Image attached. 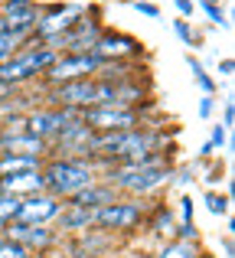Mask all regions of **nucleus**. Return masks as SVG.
<instances>
[{"label":"nucleus","mask_w":235,"mask_h":258,"mask_svg":"<svg viewBox=\"0 0 235 258\" xmlns=\"http://www.w3.org/2000/svg\"><path fill=\"white\" fill-rule=\"evenodd\" d=\"M95 180H98L95 167H92L89 160H82V157H59L43 170L46 193L59 196V200H72L75 193H82V189L92 186Z\"/></svg>","instance_id":"nucleus-1"},{"label":"nucleus","mask_w":235,"mask_h":258,"mask_svg":"<svg viewBox=\"0 0 235 258\" xmlns=\"http://www.w3.org/2000/svg\"><path fill=\"white\" fill-rule=\"evenodd\" d=\"M170 180V167H164L153 154H147V157H140L137 164H121V167H111L108 170V180L115 189H124V193H150V189H157L160 183Z\"/></svg>","instance_id":"nucleus-2"},{"label":"nucleus","mask_w":235,"mask_h":258,"mask_svg":"<svg viewBox=\"0 0 235 258\" xmlns=\"http://www.w3.org/2000/svg\"><path fill=\"white\" fill-rule=\"evenodd\" d=\"M56 56L59 52H52L49 46H43V43L30 46V49H23V52H13L10 59L0 62V82L13 88V85L26 82V79H33V76H43Z\"/></svg>","instance_id":"nucleus-3"},{"label":"nucleus","mask_w":235,"mask_h":258,"mask_svg":"<svg viewBox=\"0 0 235 258\" xmlns=\"http://www.w3.org/2000/svg\"><path fill=\"white\" fill-rule=\"evenodd\" d=\"M82 124L92 127L95 134L134 131L140 124V114H137V108H124V105H95L82 111Z\"/></svg>","instance_id":"nucleus-4"},{"label":"nucleus","mask_w":235,"mask_h":258,"mask_svg":"<svg viewBox=\"0 0 235 258\" xmlns=\"http://www.w3.org/2000/svg\"><path fill=\"white\" fill-rule=\"evenodd\" d=\"M92 222H95L98 232H134V229H140V222H144V213H140L137 203H108V206L95 209L92 213Z\"/></svg>","instance_id":"nucleus-5"},{"label":"nucleus","mask_w":235,"mask_h":258,"mask_svg":"<svg viewBox=\"0 0 235 258\" xmlns=\"http://www.w3.org/2000/svg\"><path fill=\"white\" fill-rule=\"evenodd\" d=\"M98 69H102V62L92 52H62L49 62V69L43 76L52 85H62V82H75V79H92Z\"/></svg>","instance_id":"nucleus-6"},{"label":"nucleus","mask_w":235,"mask_h":258,"mask_svg":"<svg viewBox=\"0 0 235 258\" xmlns=\"http://www.w3.org/2000/svg\"><path fill=\"white\" fill-rule=\"evenodd\" d=\"M52 108H65V111H85L95 105V82L92 79H75V82L52 85L49 92Z\"/></svg>","instance_id":"nucleus-7"},{"label":"nucleus","mask_w":235,"mask_h":258,"mask_svg":"<svg viewBox=\"0 0 235 258\" xmlns=\"http://www.w3.org/2000/svg\"><path fill=\"white\" fill-rule=\"evenodd\" d=\"M59 213H62L59 196H52V193L43 189V193H33V196H23V200H20L17 222H23V226H46V222H52Z\"/></svg>","instance_id":"nucleus-8"},{"label":"nucleus","mask_w":235,"mask_h":258,"mask_svg":"<svg viewBox=\"0 0 235 258\" xmlns=\"http://www.w3.org/2000/svg\"><path fill=\"white\" fill-rule=\"evenodd\" d=\"M7 239L20 242L30 255H39L49 245H56V232H52V229H46V226H23V222H10V226H7Z\"/></svg>","instance_id":"nucleus-9"},{"label":"nucleus","mask_w":235,"mask_h":258,"mask_svg":"<svg viewBox=\"0 0 235 258\" xmlns=\"http://www.w3.org/2000/svg\"><path fill=\"white\" fill-rule=\"evenodd\" d=\"M82 20V7H62V10H52L49 17L36 20V26L33 30L39 33V39H52V36H62V33H69L72 26Z\"/></svg>","instance_id":"nucleus-10"},{"label":"nucleus","mask_w":235,"mask_h":258,"mask_svg":"<svg viewBox=\"0 0 235 258\" xmlns=\"http://www.w3.org/2000/svg\"><path fill=\"white\" fill-rule=\"evenodd\" d=\"M137 52V43H134L131 36H121V33H102L95 43V49H92V56L98 59V62H118V59L124 56H134Z\"/></svg>","instance_id":"nucleus-11"},{"label":"nucleus","mask_w":235,"mask_h":258,"mask_svg":"<svg viewBox=\"0 0 235 258\" xmlns=\"http://www.w3.org/2000/svg\"><path fill=\"white\" fill-rule=\"evenodd\" d=\"M0 154H13V157H33L39 160L43 154H49V144L33 134L20 131V134H0Z\"/></svg>","instance_id":"nucleus-12"},{"label":"nucleus","mask_w":235,"mask_h":258,"mask_svg":"<svg viewBox=\"0 0 235 258\" xmlns=\"http://www.w3.org/2000/svg\"><path fill=\"white\" fill-rule=\"evenodd\" d=\"M46 183H43V170H26V173H10V176H0V193L7 196H33V193H43Z\"/></svg>","instance_id":"nucleus-13"},{"label":"nucleus","mask_w":235,"mask_h":258,"mask_svg":"<svg viewBox=\"0 0 235 258\" xmlns=\"http://www.w3.org/2000/svg\"><path fill=\"white\" fill-rule=\"evenodd\" d=\"M118 196H115V186L111 183H92V186H85L82 193H75L65 206H79V209H89V213H95V209H102V206H108V203H115Z\"/></svg>","instance_id":"nucleus-14"},{"label":"nucleus","mask_w":235,"mask_h":258,"mask_svg":"<svg viewBox=\"0 0 235 258\" xmlns=\"http://www.w3.org/2000/svg\"><path fill=\"white\" fill-rule=\"evenodd\" d=\"M56 219H59V229H69V232H89V229H95L92 213L89 209H79V206H62V213Z\"/></svg>","instance_id":"nucleus-15"},{"label":"nucleus","mask_w":235,"mask_h":258,"mask_svg":"<svg viewBox=\"0 0 235 258\" xmlns=\"http://www.w3.org/2000/svg\"><path fill=\"white\" fill-rule=\"evenodd\" d=\"M26 170H39V160H33V157H13V154H0V176L26 173Z\"/></svg>","instance_id":"nucleus-16"},{"label":"nucleus","mask_w":235,"mask_h":258,"mask_svg":"<svg viewBox=\"0 0 235 258\" xmlns=\"http://www.w3.org/2000/svg\"><path fill=\"white\" fill-rule=\"evenodd\" d=\"M153 258H199V252H196L193 242H170V245H164Z\"/></svg>","instance_id":"nucleus-17"},{"label":"nucleus","mask_w":235,"mask_h":258,"mask_svg":"<svg viewBox=\"0 0 235 258\" xmlns=\"http://www.w3.org/2000/svg\"><path fill=\"white\" fill-rule=\"evenodd\" d=\"M17 213H20V200L17 196H0V229H7L10 222H17Z\"/></svg>","instance_id":"nucleus-18"},{"label":"nucleus","mask_w":235,"mask_h":258,"mask_svg":"<svg viewBox=\"0 0 235 258\" xmlns=\"http://www.w3.org/2000/svg\"><path fill=\"white\" fill-rule=\"evenodd\" d=\"M0 258H33L30 252H26L23 245H20V242H13V239H0Z\"/></svg>","instance_id":"nucleus-19"},{"label":"nucleus","mask_w":235,"mask_h":258,"mask_svg":"<svg viewBox=\"0 0 235 258\" xmlns=\"http://www.w3.org/2000/svg\"><path fill=\"white\" fill-rule=\"evenodd\" d=\"M206 209H209L212 216H225L229 213V200L219 193H206Z\"/></svg>","instance_id":"nucleus-20"},{"label":"nucleus","mask_w":235,"mask_h":258,"mask_svg":"<svg viewBox=\"0 0 235 258\" xmlns=\"http://www.w3.org/2000/svg\"><path fill=\"white\" fill-rule=\"evenodd\" d=\"M150 229H153L157 235L170 232V229H173V216H170V209H164V206H160V209H157V219L150 222Z\"/></svg>","instance_id":"nucleus-21"},{"label":"nucleus","mask_w":235,"mask_h":258,"mask_svg":"<svg viewBox=\"0 0 235 258\" xmlns=\"http://www.w3.org/2000/svg\"><path fill=\"white\" fill-rule=\"evenodd\" d=\"M186 62H190V69H193V76H196V82L203 85V92H212V88H216V82H212V79L206 76V69L196 62V59H193V56H186Z\"/></svg>","instance_id":"nucleus-22"},{"label":"nucleus","mask_w":235,"mask_h":258,"mask_svg":"<svg viewBox=\"0 0 235 258\" xmlns=\"http://www.w3.org/2000/svg\"><path fill=\"white\" fill-rule=\"evenodd\" d=\"M17 46H20V36H10V33H0V62H4V59H10L13 52H17Z\"/></svg>","instance_id":"nucleus-23"},{"label":"nucleus","mask_w":235,"mask_h":258,"mask_svg":"<svg viewBox=\"0 0 235 258\" xmlns=\"http://www.w3.org/2000/svg\"><path fill=\"white\" fill-rule=\"evenodd\" d=\"M177 242H196V226H190V222H180Z\"/></svg>","instance_id":"nucleus-24"},{"label":"nucleus","mask_w":235,"mask_h":258,"mask_svg":"<svg viewBox=\"0 0 235 258\" xmlns=\"http://www.w3.org/2000/svg\"><path fill=\"white\" fill-rule=\"evenodd\" d=\"M177 33H180V39H183L186 46H193V33H190V26H186L183 20H177Z\"/></svg>","instance_id":"nucleus-25"},{"label":"nucleus","mask_w":235,"mask_h":258,"mask_svg":"<svg viewBox=\"0 0 235 258\" xmlns=\"http://www.w3.org/2000/svg\"><path fill=\"white\" fill-rule=\"evenodd\" d=\"M180 203H183V222H190V226H193V200H190V196H183Z\"/></svg>","instance_id":"nucleus-26"},{"label":"nucleus","mask_w":235,"mask_h":258,"mask_svg":"<svg viewBox=\"0 0 235 258\" xmlns=\"http://www.w3.org/2000/svg\"><path fill=\"white\" fill-rule=\"evenodd\" d=\"M134 7H137L140 13H147V17H160V10H157L153 4H134Z\"/></svg>","instance_id":"nucleus-27"},{"label":"nucleus","mask_w":235,"mask_h":258,"mask_svg":"<svg viewBox=\"0 0 235 258\" xmlns=\"http://www.w3.org/2000/svg\"><path fill=\"white\" fill-rule=\"evenodd\" d=\"M206 13H209L216 23H225V20H222V10H216V4H206Z\"/></svg>","instance_id":"nucleus-28"},{"label":"nucleus","mask_w":235,"mask_h":258,"mask_svg":"<svg viewBox=\"0 0 235 258\" xmlns=\"http://www.w3.org/2000/svg\"><path fill=\"white\" fill-rule=\"evenodd\" d=\"M222 141H225V127H216L212 131V147H222Z\"/></svg>","instance_id":"nucleus-29"},{"label":"nucleus","mask_w":235,"mask_h":258,"mask_svg":"<svg viewBox=\"0 0 235 258\" xmlns=\"http://www.w3.org/2000/svg\"><path fill=\"white\" fill-rule=\"evenodd\" d=\"M212 111V98H203V105H199V114H203V118H206V114H209Z\"/></svg>","instance_id":"nucleus-30"},{"label":"nucleus","mask_w":235,"mask_h":258,"mask_svg":"<svg viewBox=\"0 0 235 258\" xmlns=\"http://www.w3.org/2000/svg\"><path fill=\"white\" fill-rule=\"evenodd\" d=\"M219 69H222V76H232V59H222V66H219Z\"/></svg>","instance_id":"nucleus-31"},{"label":"nucleus","mask_w":235,"mask_h":258,"mask_svg":"<svg viewBox=\"0 0 235 258\" xmlns=\"http://www.w3.org/2000/svg\"><path fill=\"white\" fill-rule=\"evenodd\" d=\"M177 7H180L183 13H193V4H190V0H177Z\"/></svg>","instance_id":"nucleus-32"},{"label":"nucleus","mask_w":235,"mask_h":258,"mask_svg":"<svg viewBox=\"0 0 235 258\" xmlns=\"http://www.w3.org/2000/svg\"><path fill=\"white\" fill-rule=\"evenodd\" d=\"M10 92H13L10 85H4V82H0V101H4V98H10Z\"/></svg>","instance_id":"nucleus-33"},{"label":"nucleus","mask_w":235,"mask_h":258,"mask_svg":"<svg viewBox=\"0 0 235 258\" xmlns=\"http://www.w3.org/2000/svg\"><path fill=\"white\" fill-rule=\"evenodd\" d=\"M203 4H209V0H203Z\"/></svg>","instance_id":"nucleus-34"},{"label":"nucleus","mask_w":235,"mask_h":258,"mask_svg":"<svg viewBox=\"0 0 235 258\" xmlns=\"http://www.w3.org/2000/svg\"><path fill=\"white\" fill-rule=\"evenodd\" d=\"M0 239H4V235H0Z\"/></svg>","instance_id":"nucleus-35"},{"label":"nucleus","mask_w":235,"mask_h":258,"mask_svg":"<svg viewBox=\"0 0 235 258\" xmlns=\"http://www.w3.org/2000/svg\"><path fill=\"white\" fill-rule=\"evenodd\" d=\"M0 196H4V193H0Z\"/></svg>","instance_id":"nucleus-36"}]
</instances>
